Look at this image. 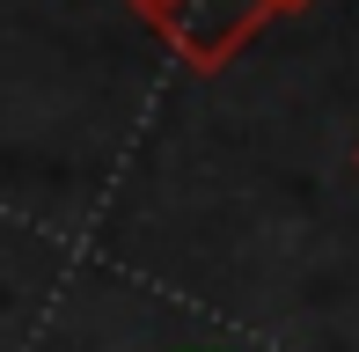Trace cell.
<instances>
[{
    "instance_id": "obj_3",
    "label": "cell",
    "mask_w": 359,
    "mask_h": 352,
    "mask_svg": "<svg viewBox=\"0 0 359 352\" xmlns=\"http://www.w3.org/2000/svg\"><path fill=\"white\" fill-rule=\"evenodd\" d=\"M352 169H359V147H352Z\"/></svg>"
},
{
    "instance_id": "obj_2",
    "label": "cell",
    "mask_w": 359,
    "mask_h": 352,
    "mask_svg": "<svg viewBox=\"0 0 359 352\" xmlns=\"http://www.w3.org/2000/svg\"><path fill=\"white\" fill-rule=\"evenodd\" d=\"M264 8H271V15H293V8H308V0H264Z\"/></svg>"
},
{
    "instance_id": "obj_1",
    "label": "cell",
    "mask_w": 359,
    "mask_h": 352,
    "mask_svg": "<svg viewBox=\"0 0 359 352\" xmlns=\"http://www.w3.org/2000/svg\"><path fill=\"white\" fill-rule=\"evenodd\" d=\"M133 15H147V22L176 44V59H184L191 74H220L227 59L271 22L264 0H133Z\"/></svg>"
}]
</instances>
